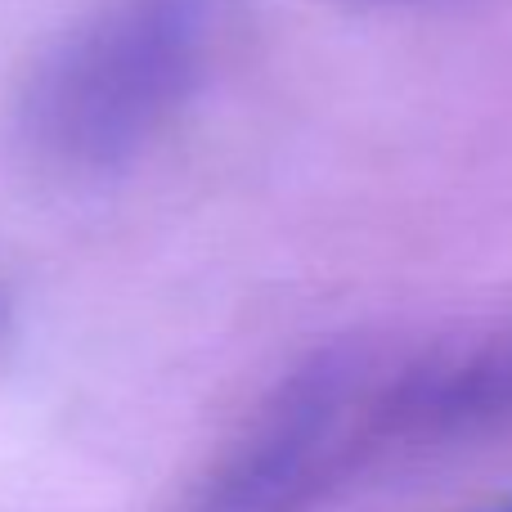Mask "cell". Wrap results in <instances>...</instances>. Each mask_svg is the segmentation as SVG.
<instances>
[{"instance_id":"6da1fadb","label":"cell","mask_w":512,"mask_h":512,"mask_svg":"<svg viewBox=\"0 0 512 512\" xmlns=\"http://www.w3.org/2000/svg\"><path fill=\"white\" fill-rule=\"evenodd\" d=\"M512 436V315L306 355L239 427L185 512H324L405 468Z\"/></svg>"},{"instance_id":"7a4b0ae2","label":"cell","mask_w":512,"mask_h":512,"mask_svg":"<svg viewBox=\"0 0 512 512\" xmlns=\"http://www.w3.org/2000/svg\"><path fill=\"white\" fill-rule=\"evenodd\" d=\"M212 41V0H113L32 68L18 140L59 176L135 162L194 95Z\"/></svg>"},{"instance_id":"3957f363","label":"cell","mask_w":512,"mask_h":512,"mask_svg":"<svg viewBox=\"0 0 512 512\" xmlns=\"http://www.w3.org/2000/svg\"><path fill=\"white\" fill-rule=\"evenodd\" d=\"M342 5H364V9H396V5H423V0H342Z\"/></svg>"},{"instance_id":"277c9868","label":"cell","mask_w":512,"mask_h":512,"mask_svg":"<svg viewBox=\"0 0 512 512\" xmlns=\"http://www.w3.org/2000/svg\"><path fill=\"white\" fill-rule=\"evenodd\" d=\"M481 512H512V499H504V504H490V508H481Z\"/></svg>"}]
</instances>
